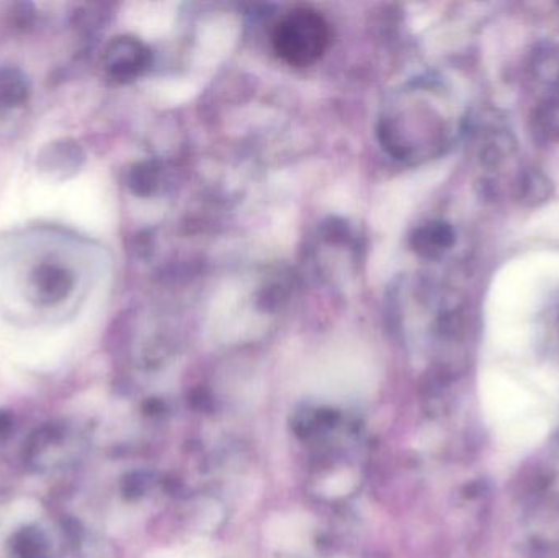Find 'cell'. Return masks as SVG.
Instances as JSON below:
<instances>
[{
	"instance_id": "obj_6",
	"label": "cell",
	"mask_w": 559,
	"mask_h": 558,
	"mask_svg": "<svg viewBox=\"0 0 559 558\" xmlns=\"http://www.w3.org/2000/svg\"><path fill=\"white\" fill-rule=\"evenodd\" d=\"M453 241L452 228L445 223L433 222L417 229L413 236V246L424 256H436L449 248Z\"/></svg>"
},
{
	"instance_id": "obj_1",
	"label": "cell",
	"mask_w": 559,
	"mask_h": 558,
	"mask_svg": "<svg viewBox=\"0 0 559 558\" xmlns=\"http://www.w3.org/2000/svg\"><path fill=\"white\" fill-rule=\"evenodd\" d=\"M331 43V28L321 13L306 7L282 16L272 32L274 51L286 64L306 68L322 58Z\"/></svg>"
},
{
	"instance_id": "obj_3",
	"label": "cell",
	"mask_w": 559,
	"mask_h": 558,
	"mask_svg": "<svg viewBox=\"0 0 559 558\" xmlns=\"http://www.w3.org/2000/svg\"><path fill=\"white\" fill-rule=\"evenodd\" d=\"M74 288V275L64 265L46 264L38 265L29 277V294L33 301L41 307H55L71 295Z\"/></svg>"
},
{
	"instance_id": "obj_2",
	"label": "cell",
	"mask_w": 559,
	"mask_h": 558,
	"mask_svg": "<svg viewBox=\"0 0 559 558\" xmlns=\"http://www.w3.org/2000/svg\"><path fill=\"white\" fill-rule=\"evenodd\" d=\"M151 52L143 41L133 36H118L104 52V69L118 82L140 78L150 66Z\"/></svg>"
},
{
	"instance_id": "obj_4",
	"label": "cell",
	"mask_w": 559,
	"mask_h": 558,
	"mask_svg": "<svg viewBox=\"0 0 559 558\" xmlns=\"http://www.w3.org/2000/svg\"><path fill=\"white\" fill-rule=\"evenodd\" d=\"M84 154L81 147L72 141H58V143L49 144L41 151L39 156V167L43 173L49 174L51 177L71 176L81 166Z\"/></svg>"
},
{
	"instance_id": "obj_5",
	"label": "cell",
	"mask_w": 559,
	"mask_h": 558,
	"mask_svg": "<svg viewBox=\"0 0 559 558\" xmlns=\"http://www.w3.org/2000/svg\"><path fill=\"white\" fill-rule=\"evenodd\" d=\"M29 82L16 68L0 69V110L16 108L28 100Z\"/></svg>"
}]
</instances>
